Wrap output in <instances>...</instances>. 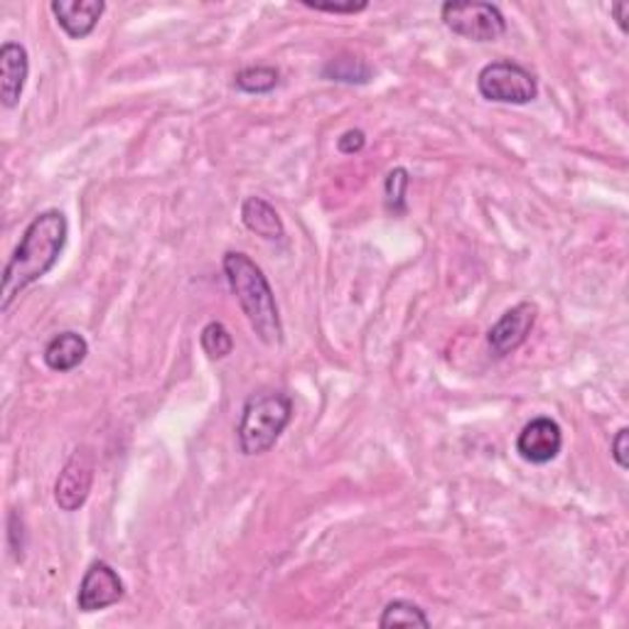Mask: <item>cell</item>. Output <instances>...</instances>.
Masks as SVG:
<instances>
[{"mask_svg":"<svg viewBox=\"0 0 629 629\" xmlns=\"http://www.w3.org/2000/svg\"><path fill=\"white\" fill-rule=\"evenodd\" d=\"M293 418V398L283 391H261L246 398L242 420L236 428L244 456H263L283 436Z\"/></svg>","mask_w":629,"mask_h":629,"instance_id":"3957f363","label":"cell"},{"mask_svg":"<svg viewBox=\"0 0 629 629\" xmlns=\"http://www.w3.org/2000/svg\"><path fill=\"white\" fill-rule=\"evenodd\" d=\"M49 10L71 40H85L97 30L106 3L104 0H53Z\"/></svg>","mask_w":629,"mask_h":629,"instance_id":"30bf717a","label":"cell"},{"mask_svg":"<svg viewBox=\"0 0 629 629\" xmlns=\"http://www.w3.org/2000/svg\"><path fill=\"white\" fill-rule=\"evenodd\" d=\"M440 20L450 33L472 43H497L507 33V18L492 3H446L440 8Z\"/></svg>","mask_w":629,"mask_h":629,"instance_id":"5b68a950","label":"cell"},{"mask_svg":"<svg viewBox=\"0 0 629 629\" xmlns=\"http://www.w3.org/2000/svg\"><path fill=\"white\" fill-rule=\"evenodd\" d=\"M123 595H126V585L121 575L106 561H94L79 583L77 607L81 613H99L121 603Z\"/></svg>","mask_w":629,"mask_h":629,"instance_id":"52a82bcc","label":"cell"},{"mask_svg":"<svg viewBox=\"0 0 629 629\" xmlns=\"http://www.w3.org/2000/svg\"><path fill=\"white\" fill-rule=\"evenodd\" d=\"M242 222L251 234L266 242H281L285 236L278 212L263 198H246L242 204Z\"/></svg>","mask_w":629,"mask_h":629,"instance_id":"4fadbf2b","label":"cell"},{"mask_svg":"<svg viewBox=\"0 0 629 629\" xmlns=\"http://www.w3.org/2000/svg\"><path fill=\"white\" fill-rule=\"evenodd\" d=\"M30 71L27 49L20 43H5L0 47V101L5 109H15L23 97Z\"/></svg>","mask_w":629,"mask_h":629,"instance_id":"8fae6325","label":"cell"},{"mask_svg":"<svg viewBox=\"0 0 629 629\" xmlns=\"http://www.w3.org/2000/svg\"><path fill=\"white\" fill-rule=\"evenodd\" d=\"M563 448V430L553 418L539 416L526 423L517 438V452L531 465H549Z\"/></svg>","mask_w":629,"mask_h":629,"instance_id":"9c48e42d","label":"cell"},{"mask_svg":"<svg viewBox=\"0 0 629 629\" xmlns=\"http://www.w3.org/2000/svg\"><path fill=\"white\" fill-rule=\"evenodd\" d=\"M379 627L381 629H389V627H423V629H428L430 620L418 605L408 603V600H394L384 607V613H381Z\"/></svg>","mask_w":629,"mask_h":629,"instance_id":"9a60e30c","label":"cell"},{"mask_svg":"<svg viewBox=\"0 0 629 629\" xmlns=\"http://www.w3.org/2000/svg\"><path fill=\"white\" fill-rule=\"evenodd\" d=\"M87 355H89L87 339L79 333H71V329H67V333H59L49 339L43 359L53 371L67 374V371L77 369L81 362H85Z\"/></svg>","mask_w":629,"mask_h":629,"instance_id":"7c38bea8","label":"cell"},{"mask_svg":"<svg viewBox=\"0 0 629 629\" xmlns=\"http://www.w3.org/2000/svg\"><path fill=\"white\" fill-rule=\"evenodd\" d=\"M69 234L67 216L59 210L40 212L27 229L20 236L18 249L10 256L3 271V285H0V311L8 313L15 297L53 271L65 251Z\"/></svg>","mask_w":629,"mask_h":629,"instance_id":"6da1fadb","label":"cell"},{"mask_svg":"<svg viewBox=\"0 0 629 629\" xmlns=\"http://www.w3.org/2000/svg\"><path fill=\"white\" fill-rule=\"evenodd\" d=\"M627 440H629V430L627 428L617 430V436L613 440V458H615V462L622 470L629 468V462H627Z\"/></svg>","mask_w":629,"mask_h":629,"instance_id":"44dd1931","label":"cell"},{"mask_svg":"<svg viewBox=\"0 0 629 629\" xmlns=\"http://www.w3.org/2000/svg\"><path fill=\"white\" fill-rule=\"evenodd\" d=\"M281 75L276 67H246L234 77V87L244 91V94H271L278 87Z\"/></svg>","mask_w":629,"mask_h":629,"instance_id":"2e32d148","label":"cell"},{"mask_svg":"<svg viewBox=\"0 0 629 629\" xmlns=\"http://www.w3.org/2000/svg\"><path fill=\"white\" fill-rule=\"evenodd\" d=\"M408 184H411V175L406 168L389 170L386 182H384V202H386L389 214L398 216V220L401 216H406L408 212V204H406Z\"/></svg>","mask_w":629,"mask_h":629,"instance_id":"e0dca14e","label":"cell"},{"mask_svg":"<svg viewBox=\"0 0 629 629\" xmlns=\"http://www.w3.org/2000/svg\"><path fill=\"white\" fill-rule=\"evenodd\" d=\"M478 89L482 99L494 104L524 106L539 97V81L529 69L512 59H497L484 65L478 75Z\"/></svg>","mask_w":629,"mask_h":629,"instance_id":"277c9868","label":"cell"},{"mask_svg":"<svg viewBox=\"0 0 629 629\" xmlns=\"http://www.w3.org/2000/svg\"><path fill=\"white\" fill-rule=\"evenodd\" d=\"M319 75H323V79L337 81V85H369L374 71L367 65V59L352 53H342L333 59H327V65Z\"/></svg>","mask_w":629,"mask_h":629,"instance_id":"5bb4252c","label":"cell"},{"mask_svg":"<svg viewBox=\"0 0 629 629\" xmlns=\"http://www.w3.org/2000/svg\"><path fill=\"white\" fill-rule=\"evenodd\" d=\"M222 268L226 281H229L232 293L236 295V301H239L256 337L268 347L281 345L283 342L281 313H278L273 288L268 283V278L263 276L261 268L242 251L224 254Z\"/></svg>","mask_w":629,"mask_h":629,"instance_id":"7a4b0ae2","label":"cell"},{"mask_svg":"<svg viewBox=\"0 0 629 629\" xmlns=\"http://www.w3.org/2000/svg\"><path fill=\"white\" fill-rule=\"evenodd\" d=\"M94 452L89 448H77L71 458L65 462L59 478L55 482V502L61 512H77L85 507V502L94 484Z\"/></svg>","mask_w":629,"mask_h":629,"instance_id":"8992f818","label":"cell"},{"mask_svg":"<svg viewBox=\"0 0 629 629\" xmlns=\"http://www.w3.org/2000/svg\"><path fill=\"white\" fill-rule=\"evenodd\" d=\"M200 342H202V349L207 352L210 359H224L234 352V337L222 323L204 325L202 335H200Z\"/></svg>","mask_w":629,"mask_h":629,"instance_id":"ac0fdd59","label":"cell"},{"mask_svg":"<svg viewBox=\"0 0 629 629\" xmlns=\"http://www.w3.org/2000/svg\"><path fill=\"white\" fill-rule=\"evenodd\" d=\"M303 5L305 8H311V10H317V13H333V15H357V13H362V10L369 8V3H311V0H303Z\"/></svg>","mask_w":629,"mask_h":629,"instance_id":"d6986e66","label":"cell"},{"mask_svg":"<svg viewBox=\"0 0 629 629\" xmlns=\"http://www.w3.org/2000/svg\"><path fill=\"white\" fill-rule=\"evenodd\" d=\"M536 315H539V307L533 303H519L514 305L512 311L504 313L487 333V345L492 349V355L507 357L512 352H517V349L526 342V337L531 335Z\"/></svg>","mask_w":629,"mask_h":629,"instance_id":"ba28073f","label":"cell"},{"mask_svg":"<svg viewBox=\"0 0 629 629\" xmlns=\"http://www.w3.org/2000/svg\"><path fill=\"white\" fill-rule=\"evenodd\" d=\"M610 13L615 15L617 25H620L622 33H627V30H629V25H627V20H629V3H615V5H610Z\"/></svg>","mask_w":629,"mask_h":629,"instance_id":"7402d4cb","label":"cell"},{"mask_svg":"<svg viewBox=\"0 0 629 629\" xmlns=\"http://www.w3.org/2000/svg\"><path fill=\"white\" fill-rule=\"evenodd\" d=\"M367 146V136L364 131L352 128V131H345L342 136L337 138V150L342 153V156H355V153H362Z\"/></svg>","mask_w":629,"mask_h":629,"instance_id":"ffe728a7","label":"cell"}]
</instances>
